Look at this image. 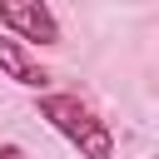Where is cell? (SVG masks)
Masks as SVG:
<instances>
[{
	"label": "cell",
	"mask_w": 159,
	"mask_h": 159,
	"mask_svg": "<svg viewBox=\"0 0 159 159\" xmlns=\"http://www.w3.org/2000/svg\"><path fill=\"white\" fill-rule=\"evenodd\" d=\"M35 109H40V119H45L55 134H65L84 159H114V134H109V124H104L80 94H45V89H40Z\"/></svg>",
	"instance_id": "obj_1"
},
{
	"label": "cell",
	"mask_w": 159,
	"mask_h": 159,
	"mask_svg": "<svg viewBox=\"0 0 159 159\" xmlns=\"http://www.w3.org/2000/svg\"><path fill=\"white\" fill-rule=\"evenodd\" d=\"M0 25L35 45H60V20L45 0H0Z\"/></svg>",
	"instance_id": "obj_2"
},
{
	"label": "cell",
	"mask_w": 159,
	"mask_h": 159,
	"mask_svg": "<svg viewBox=\"0 0 159 159\" xmlns=\"http://www.w3.org/2000/svg\"><path fill=\"white\" fill-rule=\"evenodd\" d=\"M0 75H10V80L25 84V89H45V84H50V70H45L15 35H0Z\"/></svg>",
	"instance_id": "obj_3"
},
{
	"label": "cell",
	"mask_w": 159,
	"mask_h": 159,
	"mask_svg": "<svg viewBox=\"0 0 159 159\" xmlns=\"http://www.w3.org/2000/svg\"><path fill=\"white\" fill-rule=\"evenodd\" d=\"M0 159H25V149L20 144H0Z\"/></svg>",
	"instance_id": "obj_4"
}]
</instances>
